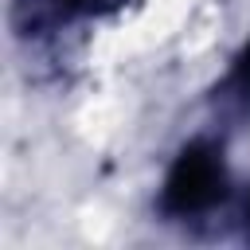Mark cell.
<instances>
[{
  "mask_svg": "<svg viewBox=\"0 0 250 250\" xmlns=\"http://www.w3.org/2000/svg\"><path fill=\"white\" fill-rule=\"evenodd\" d=\"M223 195V164L211 148H188L164 184V203L180 215L188 211H203Z\"/></svg>",
  "mask_w": 250,
  "mask_h": 250,
  "instance_id": "6da1fadb",
  "label": "cell"
},
{
  "mask_svg": "<svg viewBox=\"0 0 250 250\" xmlns=\"http://www.w3.org/2000/svg\"><path fill=\"white\" fill-rule=\"evenodd\" d=\"M234 82H238V90L250 98V47L242 51V59H238V70H234Z\"/></svg>",
  "mask_w": 250,
  "mask_h": 250,
  "instance_id": "7a4b0ae2",
  "label": "cell"
},
{
  "mask_svg": "<svg viewBox=\"0 0 250 250\" xmlns=\"http://www.w3.org/2000/svg\"><path fill=\"white\" fill-rule=\"evenodd\" d=\"M66 8H74V12H98V8H105L109 0H62Z\"/></svg>",
  "mask_w": 250,
  "mask_h": 250,
  "instance_id": "3957f363",
  "label": "cell"
},
{
  "mask_svg": "<svg viewBox=\"0 0 250 250\" xmlns=\"http://www.w3.org/2000/svg\"><path fill=\"white\" fill-rule=\"evenodd\" d=\"M246 219H250V203H246Z\"/></svg>",
  "mask_w": 250,
  "mask_h": 250,
  "instance_id": "277c9868",
  "label": "cell"
}]
</instances>
